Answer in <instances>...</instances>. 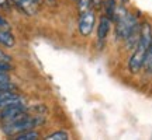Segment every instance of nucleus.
<instances>
[{
    "mask_svg": "<svg viewBox=\"0 0 152 140\" xmlns=\"http://www.w3.org/2000/svg\"><path fill=\"white\" fill-rule=\"evenodd\" d=\"M0 10L1 11H10L11 10L10 0H0Z\"/></svg>",
    "mask_w": 152,
    "mask_h": 140,
    "instance_id": "obj_15",
    "label": "nucleus"
},
{
    "mask_svg": "<svg viewBox=\"0 0 152 140\" xmlns=\"http://www.w3.org/2000/svg\"><path fill=\"white\" fill-rule=\"evenodd\" d=\"M16 43L14 35L10 31H4V30H0V45H3L6 48H13Z\"/></svg>",
    "mask_w": 152,
    "mask_h": 140,
    "instance_id": "obj_9",
    "label": "nucleus"
},
{
    "mask_svg": "<svg viewBox=\"0 0 152 140\" xmlns=\"http://www.w3.org/2000/svg\"><path fill=\"white\" fill-rule=\"evenodd\" d=\"M111 24H113V21H111L107 16L100 17V20H99V25H97V41H99V46H100V48L103 46L104 41H106L107 37H109Z\"/></svg>",
    "mask_w": 152,
    "mask_h": 140,
    "instance_id": "obj_6",
    "label": "nucleus"
},
{
    "mask_svg": "<svg viewBox=\"0 0 152 140\" xmlns=\"http://www.w3.org/2000/svg\"><path fill=\"white\" fill-rule=\"evenodd\" d=\"M17 87L11 83V81H3L0 83V92L1 91H16Z\"/></svg>",
    "mask_w": 152,
    "mask_h": 140,
    "instance_id": "obj_14",
    "label": "nucleus"
},
{
    "mask_svg": "<svg viewBox=\"0 0 152 140\" xmlns=\"http://www.w3.org/2000/svg\"><path fill=\"white\" fill-rule=\"evenodd\" d=\"M10 24L6 20L3 16H0V30H4V31H10Z\"/></svg>",
    "mask_w": 152,
    "mask_h": 140,
    "instance_id": "obj_16",
    "label": "nucleus"
},
{
    "mask_svg": "<svg viewBox=\"0 0 152 140\" xmlns=\"http://www.w3.org/2000/svg\"><path fill=\"white\" fill-rule=\"evenodd\" d=\"M152 43V27L149 22H142L141 24V35L138 39V43L132 49L134 52L128 59V71L132 74H137L144 66V59L147 55L148 48Z\"/></svg>",
    "mask_w": 152,
    "mask_h": 140,
    "instance_id": "obj_1",
    "label": "nucleus"
},
{
    "mask_svg": "<svg viewBox=\"0 0 152 140\" xmlns=\"http://www.w3.org/2000/svg\"><path fill=\"white\" fill-rule=\"evenodd\" d=\"M93 3L92 0H77V9H79V13H85V11L92 10Z\"/></svg>",
    "mask_w": 152,
    "mask_h": 140,
    "instance_id": "obj_12",
    "label": "nucleus"
},
{
    "mask_svg": "<svg viewBox=\"0 0 152 140\" xmlns=\"http://www.w3.org/2000/svg\"><path fill=\"white\" fill-rule=\"evenodd\" d=\"M138 25H140L138 18H137L134 14L127 13L124 17H121L120 20L115 21V28H114V31H115V38L120 39V41H124V39L128 38V35H130Z\"/></svg>",
    "mask_w": 152,
    "mask_h": 140,
    "instance_id": "obj_3",
    "label": "nucleus"
},
{
    "mask_svg": "<svg viewBox=\"0 0 152 140\" xmlns=\"http://www.w3.org/2000/svg\"><path fill=\"white\" fill-rule=\"evenodd\" d=\"M20 102H24L23 97L18 95L17 92H14L10 97H6L3 100H0V109H4L7 107H11V105H16V104H20Z\"/></svg>",
    "mask_w": 152,
    "mask_h": 140,
    "instance_id": "obj_8",
    "label": "nucleus"
},
{
    "mask_svg": "<svg viewBox=\"0 0 152 140\" xmlns=\"http://www.w3.org/2000/svg\"><path fill=\"white\" fill-rule=\"evenodd\" d=\"M13 69L10 62H4V60H0V71H10Z\"/></svg>",
    "mask_w": 152,
    "mask_h": 140,
    "instance_id": "obj_17",
    "label": "nucleus"
},
{
    "mask_svg": "<svg viewBox=\"0 0 152 140\" xmlns=\"http://www.w3.org/2000/svg\"><path fill=\"white\" fill-rule=\"evenodd\" d=\"M38 137H39L38 132H34V130H26L14 136L16 140H37Z\"/></svg>",
    "mask_w": 152,
    "mask_h": 140,
    "instance_id": "obj_10",
    "label": "nucleus"
},
{
    "mask_svg": "<svg viewBox=\"0 0 152 140\" xmlns=\"http://www.w3.org/2000/svg\"><path fill=\"white\" fill-rule=\"evenodd\" d=\"M47 140H68L69 139V135L64 132V130H58V132H54L45 137Z\"/></svg>",
    "mask_w": 152,
    "mask_h": 140,
    "instance_id": "obj_11",
    "label": "nucleus"
},
{
    "mask_svg": "<svg viewBox=\"0 0 152 140\" xmlns=\"http://www.w3.org/2000/svg\"><path fill=\"white\" fill-rule=\"evenodd\" d=\"M48 3H55V0H47Z\"/></svg>",
    "mask_w": 152,
    "mask_h": 140,
    "instance_id": "obj_21",
    "label": "nucleus"
},
{
    "mask_svg": "<svg viewBox=\"0 0 152 140\" xmlns=\"http://www.w3.org/2000/svg\"><path fill=\"white\" fill-rule=\"evenodd\" d=\"M0 60H4V62H11V58L7 53H4L1 49H0Z\"/></svg>",
    "mask_w": 152,
    "mask_h": 140,
    "instance_id": "obj_18",
    "label": "nucleus"
},
{
    "mask_svg": "<svg viewBox=\"0 0 152 140\" xmlns=\"http://www.w3.org/2000/svg\"><path fill=\"white\" fill-rule=\"evenodd\" d=\"M27 109L28 108L24 102L11 105V107H7V108H4V109H0V121L7 122V121H10L11 118H14V116L20 115V113L27 112Z\"/></svg>",
    "mask_w": 152,
    "mask_h": 140,
    "instance_id": "obj_5",
    "label": "nucleus"
},
{
    "mask_svg": "<svg viewBox=\"0 0 152 140\" xmlns=\"http://www.w3.org/2000/svg\"><path fill=\"white\" fill-rule=\"evenodd\" d=\"M93 6H102V3H103V0H92Z\"/></svg>",
    "mask_w": 152,
    "mask_h": 140,
    "instance_id": "obj_19",
    "label": "nucleus"
},
{
    "mask_svg": "<svg viewBox=\"0 0 152 140\" xmlns=\"http://www.w3.org/2000/svg\"><path fill=\"white\" fill-rule=\"evenodd\" d=\"M94 21H96V16H94L93 10L80 13V17H79V32H80L82 37H89L92 34L93 27H94Z\"/></svg>",
    "mask_w": 152,
    "mask_h": 140,
    "instance_id": "obj_4",
    "label": "nucleus"
},
{
    "mask_svg": "<svg viewBox=\"0 0 152 140\" xmlns=\"http://www.w3.org/2000/svg\"><path fill=\"white\" fill-rule=\"evenodd\" d=\"M44 123V116L41 115H35V116H31L28 115L27 112L20 113L14 118H11L10 121L7 122H3V133L6 136H14L21 133V132H26V130H33L34 128H37L39 125Z\"/></svg>",
    "mask_w": 152,
    "mask_h": 140,
    "instance_id": "obj_2",
    "label": "nucleus"
},
{
    "mask_svg": "<svg viewBox=\"0 0 152 140\" xmlns=\"http://www.w3.org/2000/svg\"><path fill=\"white\" fill-rule=\"evenodd\" d=\"M11 3L27 16H35L38 11V3L34 0H11Z\"/></svg>",
    "mask_w": 152,
    "mask_h": 140,
    "instance_id": "obj_7",
    "label": "nucleus"
},
{
    "mask_svg": "<svg viewBox=\"0 0 152 140\" xmlns=\"http://www.w3.org/2000/svg\"><path fill=\"white\" fill-rule=\"evenodd\" d=\"M142 67H145L148 71H151L152 70V43L151 46L148 48L147 51V55H145V59H144V66Z\"/></svg>",
    "mask_w": 152,
    "mask_h": 140,
    "instance_id": "obj_13",
    "label": "nucleus"
},
{
    "mask_svg": "<svg viewBox=\"0 0 152 140\" xmlns=\"http://www.w3.org/2000/svg\"><path fill=\"white\" fill-rule=\"evenodd\" d=\"M34 1H37L38 4H41V1H42V0H34Z\"/></svg>",
    "mask_w": 152,
    "mask_h": 140,
    "instance_id": "obj_20",
    "label": "nucleus"
}]
</instances>
